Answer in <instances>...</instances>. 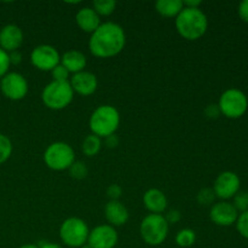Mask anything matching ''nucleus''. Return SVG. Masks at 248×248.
Instances as JSON below:
<instances>
[{
  "label": "nucleus",
  "mask_w": 248,
  "mask_h": 248,
  "mask_svg": "<svg viewBox=\"0 0 248 248\" xmlns=\"http://www.w3.org/2000/svg\"><path fill=\"white\" fill-rule=\"evenodd\" d=\"M126 45V34L123 27L114 22H106L91 34L90 52L98 58H110L119 55Z\"/></svg>",
  "instance_id": "f257e3e1"
},
{
  "label": "nucleus",
  "mask_w": 248,
  "mask_h": 248,
  "mask_svg": "<svg viewBox=\"0 0 248 248\" xmlns=\"http://www.w3.org/2000/svg\"><path fill=\"white\" fill-rule=\"evenodd\" d=\"M208 28L207 16L202 10L184 7L176 17V29L179 35L189 41L202 38Z\"/></svg>",
  "instance_id": "f03ea898"
},
{
  "label": "nucleus",
  "mask_w": 248,
  "mask_h": 248,
  "mask_svg": "<svg viewBox=\"0 0 248 248\" xmlns=\"http://www.w3.org/2000/svg\"><path fill=\"white\" fill-rule=\"evenodd\" d=\"M90 130L92 135L102 138H107L115 135L120 126V113L115 107L110 104H103L93 110L90 116Z\"/></svg>",
  "instance_id": "7ed1b4c3"
},
{
  "label": "nucleus",
  "mask_w": 248,
  "mask_h": 248,
  "mask_svg": "<svg viewBox=\"0 0 248 248\" xmlns=\"http://www.w3.org/2000/svg\"><path fill=\"white\" fill-rule=\"evenodd\" d=\"M74 98V91L69 81H51L41 92L44 106L52 110H62L67 108Z\"/></svg>",
  "instance_id": "20e7f679"
},
{
  "label": "nucleus",
  "mask_w": 248,
  "mask_h": 248,
  "mask_svg": "<svg viewBox=\"0 0 248 248\" xmlns=\"http://www.w3.org/2000/svg\"><path fill=\"white\" fill-rule=\"evenodd\" d=\"M169 227V223L166 222L164 216L150 213L140 223V236L147 245L159 246L167 239Z\"/></svg>",
  "instance_id": "39448f33"
},
{
  "label": "nucleus",
  "mask_w": 248,
  "mask_h": 248,
  "mask_svg": "<svg viewBox=\"0 0 248 248\" xmlns=\"http://www.w3.org/2000/svg\"><path fill=\"white\" fill-rule=\"evenodd\" d=\"M75 161L73 148L65 142H53L46 148L44 153V162L53 171L68 170Z\"/></svg>",
  "instance_id": "423d86ee"
},
{
  "label": "nucleus",
  "mask_w": 248,
  "mask_h": 248,
  "mask_svg": "<svg viewBox=\"0 0 248 248\" xmlns=\"http://www.w3.org/2000/svg\"><path fill=\"white\" fill-rule=\"evenodd\" d=\"M90 229L86 222L81 218L70 217L61 224L60 237L63 244L68 247L78 248L86 245Z\"/></svg>",
  "instance_id": "0eeeda50"
},
{
  "label": "nucleus",
  "mask_w": 248,
  "mask_h": 248,
  "mask_svg": "<svg viewBox=\"0 0 248 248\" xmlns=\"http://www.w3.org/2000/svg\"><path fill=\"white\" fill-rule=\"evenodd\" d=\"M220 114L229 119H237L246 113L248 108L247 96L239 89H229L219 98Z\"/></svg>",
  "instance_id": "6e6552de"
},
{
  "label": "nucleus",
  "mask_w": 248,
  "mask_h": 248,
  "mask_svg": "<svg viewBox=\"0 0 248 248\" xmlns=\"http://www.w3.org/2000/svg\"><path fill=\"white\" fill-rule=\"evenodd\" d=\"M28 81L26 78L17 72H9L0 79V91L11 101H21L28 93Z\"/></svg>",
  "instance_id": "1a4fd4ad"
},
{
  "label": "nucleus",
  "mask_w": 248,
  "mask_h": 248,
  "mask_svg": "<svg viewBox=\"0 0 248 248\" xmlns=\"http://www.w3.org/2000/svg\"><path fill=\"white\" fill-rule=\"evenodd\" d=\"M31 62L41 72H51L61 63V55L52 45L43 44L33 48L31 53Z\"/></svg>",
  "instance_id": "9d476101"
},
{
  "label": "nucleus",
  "mask_w": 248,
  "mask_h": 248,
  "mask_svg": "<svg viewBox=\"0 0 248 248\" xmlns=\"http://www.w3.org/2000/svg\"><path fill=\"white\" fill-rule=\"evenodd\" d=\"M240 184L241 182L235 172L224 171L218 174L212 189L216 194V198H219L225 201L230 198H234L239 193Z\"/></svg>",
  "instance_id": "9b49d317"
},
{
  "label": "nucleus",
  "mask_w": 248,
  "mask_h": 248,
  "mask_svg": "<svg viewBox=\"0 0 248 248\" xmlns=\"http://www.w3.org/2000/svg\"><path fill=\"white\" fill-rule=\"evenodd\" d=\"M118 241L119 236L115 228L103 224L90 230L86 244L90 248H115Z\"/></svg>",
  "instance_id": "f8f14e48"
},
{
  "label": "nucleus",
  "mask_w": 248,
  "mask_h": 248,
  "mask_svg": "<svg viewBox=\"0 0 248 248\" xmlns=\"http://www.w3.org/2000/svg\"><path fill=\"white\" fill-rule=\"evenodd\" d=\"M239 217V211L232 203L228 201H219L213 203L210 211V218L215 224L220 227H229L236 223Z\"/></svg>",
  "instance_id": "ddd939ff"
},
{
  "label": "nucleus",
  "mask_w": 248,
  "mask_h": 248,
  "mask_svg": "<svg viewBox=\"0 0 248 248\" xmlns=\"http://www.w3.org/2000/svg\"><path fill=\"white\" fill-rule=\"evenodd\" d=\"M69 84L74 93L87 97L96 92L97 87H98V80L93 73L82 70V72L72 75V78L69 79Z\"/></svg>",
  "instance_id": "4468645a"
},
{
  "label": "nucleus",
  "mask_w": 248,
  "mask_h": 248,
  "mask_svg": "<svg viewBox=\"0 0 248 248\" xmlns=\"http://www.w3.org/2000/svg\"><path fill=\"white\" fill-rule=\"evenodd\" d=\"M23 43V31L16 24H6L0 29V48L7 53L18 51Z\"/></svg>",
  "instance_id": "2eb2a0df"
},
{
  "label": "nucleus",
  "mask_w": 248,
  "mask_h": 248,
  "mask_svg": "<svg viewBox=\"0 0 248 248\" xmlns=\"http://www.w3.org/2000/svg\"><path fill=\"white\" fill-rule=\"evenodd\" d=\"M104 216L111 227H121L127 223L128 211L126 206L119 200H110L104 207Z\"/></svg>",
  "instance_id": "dca6fc26"
},
{
  "label": "nucleus",
  "mask_w": 248,
  "mask_h": 248,
  "mask_svg": "<svg viewBox=\"0 0 248 248\" xmlns=\"http://www.w3.org/2000/svg\"><path fill=\"white\" fill-rule=\"evenodd\" d=\"M75 22L82 31L92 34L101 26V17L92 7H82L75 15Z\"/></svg>",
  "instance_id": "f3484780"
},
{
  "label": "nucleus",
  "mask_w": 248,
  "mask_h": 248,
  "mask_svg": "<svg viewBox=\"0 0 248 248\" xmlns=\"http://www.w3.org/2000/svg\"><path fill=\"white\" fill-rule=\"evenodd\" d=\"M143 203L149 212L154 215H161L167 208V198L160 189L152 188L143 195Z\"/></svg>",
  "instance_id": "a211bd4d"
},
{
  "label": "nucleus",
  "mask_w": 248,
  "mask_h": 248,
  "mask_svg": "<svg viewBox=\"0 0 248 248\" xmlns=\"http://www.w3.org/2000/svg\"><path fill=\"white\" fill-rule=\"evenodd\" d=\"M61 64L70 73V74H77V73L85 70L87 64L86 56L78 50H69L61 56Z\"/></svg>",
  "instance_id": "6ab92c4d"
},
{
  "label": "nucleus",
  "mask_w": 248,
  "mask_h": 248,
  "mask_svg": "<svg viewBox=\"0 0 248 248\" xmlns=\"http://www.w3.org/2000/svg\"><path fill=\"white\" fill-rule=\"evenodd\" d=\"M184 9L182 0H157L155 2V10L157 14L166 18L177 17Z\"/></svg>",
  "instance_id": "aec40b11"
},
{
  "label": "nucleus",
  "mask_w": 248,
  "mask_h": 248,
  "mask_svg": "<svg viewBox=\"0 0 248 248\" xmlns=\"http://www.w3.org/2000/svg\"><path fill=\"white\" fill-rule=\"evenodd\" d=\"M102 148V140L99 137L94 135H89L85 137V140H82L81 144V150L86 156L92 157L94 155L98 154L101 152Z\"/></svg>",
  "instance_id": "412c9836"
},
{
  "label": "nucleus",
  "mask_w": 248,
  "mask_h": 248,
  "mask_svg": "<svg viewBox=\"0 0 248 248\" xmlns=\"http://www.w3.org/2000/svg\"><path fill=\"white\" fill-rule=\"evenodd\" d=\"M92 9L98 14L99 17H108L115 11L116 1L114 0H94L92 2Z\"/></svg>",
  "instance_id": "4be33fe9"
},
{
  "label": "nucleus",
  "mask_w": 248,
  "mask_h": 248,
  "mask_svg": "<svg viewBox=\"0 0 248 248\" xmlns=\"http://www.w3.org/2000/svg\"><path fill=\"white\" fill-rule=\"evenodd\" d=\"M196 241V234L191 229H182L176 235V244L179 247H191Z\"/></svg>",
  "instance_id": "5701e85b"
},
{
  "label": "nucleus",
  "mask_w": 248,
  "mask_h": 248,
  "mask_svg": "<svg viewBox=\"0 0 248 248\" xmlns=\"http://www.w3.org/2000/svg\"><path fill=\"white\" fill-rule=\"evenodd\" d=\"M12 154V143L7 136L0 133V165L6 162Z\"/></svg>",
  "instance_id": "b1692460"
},
{
  "label": "nucleus",
  "mask_w": 248,
  "mask_h": 248,
  "mask_svg": "<svg viewBox=\"0 0 248 248\" xmlns=\"http://www.w3.org/2000/svg\"><path fill=\"white\" fill-rule=\"evenodd\" d=\"M68 170H69L70 177L74 179H78V181H81V179L86 178L87 174H89V169H87L86 165L82 161H77V160H75L74 164Z\"/></svg>",
  "instance_id": "393cba45"
},
{
  "label": "nucleus",
  "mask_w": 248,
  "mask_h": 248,
  "mask_svg": "<svg viewBox=\"0 0 248 248\" xmlns=\"http://www.w3.org/2000/svg\"><path fill=\"white\" fill-rule=\"evenodd\" d=\"M215 199H216V194L215 191H213V189L211 188L201 189V190L198 193V195H196V200H198V202L202 206L211 205V203H213Z\"/></svg>",
  "instance_id": "a878e982"
},
{
  "label": "nucleus",
  "mask_w": 248,
  "mask_h": 248,
  "mask_svg": "<svg viewBox=\"0 0 248 248\" xmlns=\"http://www.w3.org/2000/svg\"><path fill=\"white\" fill-rule=\"evenodd\" d=\"M237 211L241 212H246L248 211V191H239L236 195L234 196V203Z\"/></svg>",
  "instance_id": "bb28decb"
},
{
  "label": "nucleus",
  "mask_w": 248,
  "mask_h": 248,
  "mask_svg": "<svg viewBox=\"0 0 248 248\" xmlns=\"http://www.w3.org/2000/svg\"><path fill=\"white\" fill-rule=\"evenodd\" d=\"M51 75L53 81H69L70 78V73L61 63L51 70Z\"/></svg>",
  "instance_id": "cd10ccee"
},
{
  "label": "nucleus",
  "mask_w": 248,
  "mask_h": 248,
  "mask_svg": "<svg viewBox=\"0 0 248 248\" xmlns=\"http://www.w3.org/2000/svg\"><path fill=\"white\" fill-rule=\"evenodd\" d=\"M236 228L242 236L248 239V211L242 212L241 215L237 217Z\"/></svg>",
  "instance_id": "c85d7f7f"
},
{
  "label": "nucleus",
  "mask_w": 248,
  "mask_h": 248,
  "mask_svg": "<svg viewBox=\"0 0 248 248\" xmlns=\"http://www.w3.org/2000/svg\"><path fill=\"white\" fill-rule=\"evenodd\" d=\"M10 65L11 63H10L9 53L0 48V79H2L9 73Z\"/></svg>",
  "instance_id": "c756f323"
},
{
  "label": "nucleus",
  "mask_w": 248,
  "mask_h": 248,
  "mask_svg": "<svg viewBox=\"0 0 248 248\" xmlns=\"http://www.w3.org/2000/svg\"><path fill=\"white\" fill-rule=\"evenodd\" d=\"M107 195L110 200H119L123 195V188L119 184H111L107 189Z\"/></svg>",
  "instance_id": "7c9ffc66"
},
{
  "label": "nucleus",
  "mask_w": 248,
  "mask_h": 248,
  "mask_svg": "<svg viewBox=\"0 0 248 248\" xmlns=\"http://www.w3.org/2000/svg\"><path fill=\"white\" fill-rule=\"evenodd\" d=\"M165 219H166V222L170 224H177V223L179 222V220L182 219V215L181 212H179L178 210H176V208H173V210H170L169 212L166 213V216H164Z\"/></svg>",
  "instance_id": "2f4dec72"
},
{
  "label": "nucleus",
  "mask_w": 248,
  "mask_h": 248,
  "mask_svg": "<svg viewBox=\"0 0 248 248\" xmlns=\"http://www.w3.org/2000/svg\"><path fill=\"white\" fill-rule=\"evenodd\" d=\"M220 110L218 104H210V106L206 107L205 109V115L207 116L208 119H217L219 116Z\"/></svg>",
  "instance_id": "473e14b6"
},
{
  "label": "nucleus",
  "mask_w": 248,
  "mask_h": 248,
  "mask_svg": "<svg viewBox=\"0 0 248 248\" xmlns=\"http://www.w3.org/2000/svg\"><path fill=\"white\" fill-rule=\"evenodd\" d=\"M239 16L241 17L242 21L248 23V0H244L239 5Z\"/></svg>",
  "instance_id": "72a5a7b5"
},
{
  "label": "nucleus",
  "mask_w": 248,
  "mask_h": 248,
  "mask_svg": "<svg viewBox=\"0 0 248 248\" xmlns=\"http://www.w3.org/2000/svg\"><path fill=\"white\" fill-rule=\"evenodd\" d=\"M104 143H106L107 148H109V149H114V148H116L119 145L120 140H119V137L116 135H111L109 136V137L104 138Z\"/></svg>",
  "instance_id": "f704fd0d"
},
{
  "label": "nucleus",
  "mask_w": 248,
  "mask_h": 248,
  "mask_svg": "<svg viewBox=\"0 0 248 248\" xmlns=\"http://www.w3.org/2000/svg\"><path fill=\"white\" fill-rule=\"evenodd\" d=\"M10 63L11 64H19L22 62V55L19 51H14V52L9 53Z\"/></svg>",
  "instance_id": "c9c22d12"
},
{
  "label": "nucleus",
  "mask_w": 248,
  "mask_h": 248,
  "mask_svg": "<svg viewBox=\"0 0 248 248\" xmlns=\"http://www.w3.org/2000/svg\"><path fill=\"white\" fill-rule=\"evenodd\" d=\"M184 7H190V9H199V6L201 5L200 0H186L183 1Z\"/></svg>",
  "instance_id": "e433bc0d"
},
{
  "label": "nucleus",
  "mask_w": 248,
  "mask_h": 248,
  "mask_svg": "<svg viewBox=\"0 0 248 248\" xmlns=\"http://www.w3.org/2000/svg\"><path fill=\"white\" fill-rule=\"evenodd\" d=\"M39 248H63V247H61L60 245L52 244V242H43V244L39 246Z\"/></svg>",
  "instance_id": "4c0bfd02"
},
{
  "label": "nucleus",
  "mask_w": 248,
  "mask_h": 248,
  "mask_svg": "<svg viewBox=\"0 0 248 248\" xmlns=\"http://www.w3.org/2000/svg\"><path fill=\"white\" fill-rule=\"evenodd\" d=\"M19 248H39V246H36V245L34 244H26V245H22Z\"/></svg>",
  "instance_id": "58836bf2"
},
{
  "label": "nucleus",
  "mask_w": 248,
  "mask_h": 248,
  "mask_svg": "<svg viewBox=\"0 0 248 248\" xmlns=\"http://www.w3.org/2000/svg\"><path fill=\"white\" fill-rule=\"evenodd\" d=\"M81 248H90V247H89V245H87V244H86V245H84V246H82Z\"/></svg>",
  "instance_id": "ea45409f"
}]
</instances>
